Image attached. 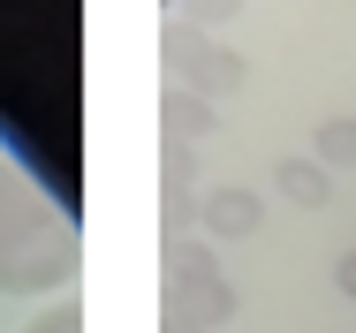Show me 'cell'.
I'll return each mask as SVG.
<instances>
[{"mask_svg":"<svg viewBox=\"0 0 356 333\" xmlns=\"http://www.w3.org/2000/svg\"><path fill=\"white\" fill-rule=\"evenodd\" d=\"M167 136H175V144H190V136H213V106H205V99H190L182 83L167 91Z\"/></svg>","mask_w":356,"mask_h":333,"instance_id":"6","label":"cell"},{"mask_svg":"<svg viewBox=\"0 0 356 333\" xmlns=\"http://www.w3.org/2000/svg\"><path fill=\"white\" fill-rule=\"evenodd\" d=\"M318 167H356V114L318 122Z\"/></svg>","mask_w":356,"mask_h":333,"instance_id":"7","label":"cell"},{"mask_svg":"<svg viewBox=\"0 0 356 333\" xmlns=\"http://www.w3.org/2000/svg\"><path fill=\"white\" fill-rule=\"evenodd\" d=\"M23 333H83V311H76V295H61V311H46V318H31Z\"/></svg>","mask_w":356,"mask_h":333,"instance_id":"8","label":"cell"},{"mask_svg":"<svg viewBox=\"0 0 356 333\" xmlns=\"http://www.w3.org/2000/svg\"><path fill=\"white\" fill-rule=\"evenodd\" d=\"M258 220H266V197H258V190H243V182H227V190L205 197V235H213V243L258 235Z\"/></svg>","mask_w":356,"mask_h":333,"instance_id":"4","label":"cell"},{"mask_svg":"<svg viewBox=\"0 0 356 333\" xmlns=\"http://www.w3.org/2000/svg\"><path fill=\"white\" fill-rule=\"evenodd\" d=\"M273 190H281L288 204H303V212L334 204V182H326V167H318V159H281V167H273Z\"/></svg>","mask_w":356,"mask_h":333,"instance_id":"5","label":"cell"},{"mask_svg":"<svg viewBox=\"0 0 356 333\" xmlns=\"http://www.w3.org/2000/svg\"><path fill=\"white\" fill-rule=\"evenodd\" d=\"M334 288L356 303V250H341V258H334Z\"/></svg>","mask_w":356,"mask_h":333,"instance_id":"9","label":"cell"},{"mask_svg":"<svg viewBox=\"0 0 356 333\" xmlns=\"http://www.w3.org/2000/svg\"><path fill=\"white\" fill-rule=\"evenodd\" d=\"M76 273V227L46 204L38 182H23L0 159V295H46Z\"/></svg>","mask_w":356,"mask_h":333,"instance_id":"1","label":"cell"},{"mask_svg":"<svg viewBox=\"0 0 356 333\" xmlns=\"http://www.w3.org/2000/svg\"><path fill=\"white\" fill-rule=\"evenodd\" d=\"M167 61L182 68V91L190 99H205V91H243V54H220L213 38H197V31H182V23H167Z\"/></svg>","mask_w":356,"mask_h":333,"instance_id":"3","label":"cell"},{"mask_svg":"<svg viewBox=\"0 0 356 333\" xmlns=\"http://www.w3.org/2000/svg\"><path fill=\"white\" fill-rule=\"evenodd\" d=\"M167 318H182V326H220V318H235V288L220 280L213 250L205 243H167Z\"/></svg>","mask_w":356,"mask_h":333,"instance_id":"2","label":"cell"}]
</instances>
